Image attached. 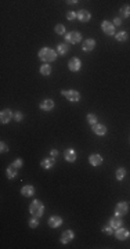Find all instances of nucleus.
Listing matches in <instances>:
<instances>
[{
	"instance_id": "f257e3e1",
	"label": "nucleus",
	"mask_w": 130,
	"mask_h": 249,
	"mask_svg": "<svg viewBox=\"0 0 130 249\" xmlns=\"http://www.w3.org/2000/svg\"><path fill=\"white\" fill-rule=\"evenodd\" d=\"M39 58H40L42 61H44V62H51V61H55L57 53H55L54 50L49 49V47H44V49H42L40 51H39Z\"/></svg>"
},
{
	"instance_id": "f03ea898",
	"label": "nucleus",
	"mask_w": 130,
	"mask_h": 249,
	"mask_svg": "<svg viewBox=\"0 0 130 249\" xmlns=\"http://www.w3.org/2000/svg\"><path fill=\"white\" fill-rule=\"evenodd\" d=\"M29 212H31L33 216H36V217H42L43 216V213H44V206H43V203L40 202V201H33V202L31 203V206H29Z\"/></svg>"
},
{
	"instance_id": "7ed1b4c3",
	"label": "nucleus",
	"mask_w": 130,
	"mask_h": 249,
	"mask_svg": "<svg viewBox=\"0 0 130 249\" xmlns=\"http://www.w3.org/2000/svg\"><path fill=\"white\" fill-rule=\"evenodd\" d=\"M61 94L71 102H76L80 100V94H79V91H76V90H62Z\"/></svg>"
},
{
	"instance_id": "20e7f679",
	"label": "nucleus",
	"mask_w": 130,
	"mask_h": 249,
	"mask_svg": "<svg viewBox=\"0 0 130 249\" xmlns=\"http://www.w3.org/2000/svg\"><path fill=\"white\" fill-rule=\"evenodd\" d=\"M65 39H67L69 43H79V42L82 40V35L79 32H76V31H72V32H68L67 33Z\"/></svg>"
},
{
	"instance_id": "39448f33",
	"label": "nucleus",
	"mask_w": 130,
	"mask_h": 249,
	"mask_svg": "<svg viewBox=\"0 0 130 249\" xmlns=\"http://www.w3.org/2000/svg\"><path fill=\"white\" fill-rule=\"evenodd\" d=\"M101 29H102V32H104L105 35H113V33H115V25L111 24V22H108V21H102Z\"/></svg>"
},
{
	"instance_id": "423d86ee",
	"label": "nucleus",
	"mask_w": 130,
	"mask_h": 249,
	"mask_svg": "<svg viewBox=\"0 0 130 249\" xmlns=\"http://www.w3.org/2000/svg\"><path fill=\"white\" fill-rule=\"evenodd\" d=\"M130 235V232H129V230L127 229H116V232H115V237H116V240H119V241H124V240H127V237Z\"/></svg>"
},
{
	"instance_id": "0eeeda50",
	"label": "nucleus",
	"mask_w": 130,
	"mask_h": 249,
	"mask_svg": "<svg viewBox=\"0 0 130 249\" xmlns=\"http://www.w3.org/2000/svg\"><path fill=\"white\" fill-rule=\"evenodd\" d=\"M127 210H129V205H127L126 202H119L118 205L115 206V212H116L118 216H123V214H126Z\"/></svg>"
},
{
	"instance_id": "6e6552de",
	"label": "nucleus",
	"mask_w": 130,
	"mask_h": 249,
	"mask_svg": "<svg viewBox=\"0 0 130 249\" xmlns=\"http://www.w3.org/2000/svg\"><path fill=\"white\" fill-rule=\"evenodd\" d=\"M80 60L79 58H71L69 62H68V68H69L72 72H78L80 69Z\"/></svg>"
},
{
	"instance_id": "1a4fd4ad",
	"label": "nucleus",
	"mask_w": 130,
	"mask_h": 249,
	"mask_svg": "<svg viewBox=\"0 0 130 249\" xmlns=\"http://www.w3.org/2000/svg\"><path fill=\"white\" fill-rule=\"evenodd\" d=\"M13 118V112L10 110H3L2 113H0V122L2 123H9Z\"/></svg>"
},
{
	"instance_id": "9d476101",
	"label": "nucleus",
	"mask_w": 130,
	"mask_h": 249,
	"mask_svg": "<svg viewBox=\"0 0 130 249\" xmlns=\"http://www.w3.org/2000/svg\"><path fill=\"white\" fill-rule=\"evenodd\" d=\"M61 235H62V237H61V242H62V243L71 242V241L73 240V237H75V234H73L72 230H67V231H64Z\"/></svg>"
},
{
	"instance_id": "9b49d317",
	"label": "nucleus",
	"mask_w": 130,
	"mask_h": 249,
	"mask_svg": "<svg viewBox=\"0 0 130 249\" xmlns=\"http://www.w3.org/2000/svg\"><path fill=\"white\" fill-rule=\"evenodd\" d=\"M89 162L91 163L93 166H98V165H101L102 163V158H101L100 154H91V155L89 157Z\"/></svg>"
},
{
	"instance_id": "f8f14e48",
	"label": "nucleus",
	"mask_w": 130,
	"mask_h": 249,
	"mask_svg": "<svg viewBox=\"0 0 130 249\" xmlns=\"http://www.w3.org/2000/svg\"><path fill=\"white\" fill-rule=\"evenodd\" d=\"M93 128V132H94L97 136H104L107 133V128H105L104 124H100V123H95L91 126Z\"/></svg>"
},
{
	"instance_id": "ddd939ff",
	"label": "nucleus",
	"mask_w": 130,
	"mask_h": 249,
	"mask_svg": "<svg viewBox=\"0 0 130 249\" xmlns=\"http://www.w3.org/2000/svg\"><path fill=\"white\" fill-rule=\"evenodd\" d=\"M61 224H62V219H61L60 216H53L49 219V226L51 227V229H57V227H60Z\"/></svg>"
},
{
	"instance_id": "4468645a",
	"label": "nucleus",
	"mask_w": 130,
	"mask_h": 249,
	"mask_svg": "<svg viewBox=\"0 0 130 249\" xmlns=\"http://www.w3.org/2000/svg\"><path fill=\"white\" fill-rule=\"evenodd\" d=\"M94 47H95V40L94 39H86V40L83 42L82 49H83V51H91Z\"/></svg>"
},
{
	"instance_id": "2eb2a0df",
	"label": "nucleus",
	"mask_w": 130,
	"mask_h": 249,
	"mask_svg": "<svg viewBox=\"0 0 130 249\" xmlns=\"http://www.w3.org/2000/svg\"><path fill=\"white\" fill-rule=\"evenodd\" d=\"M90 18H91V15H90V13L87 10H80L78 13V20L80 22H87V21H90Z\"/></svg>"
},
{
	"instance_id": "dca6fc26",
	"label": "nucleus",
	"mask_w": 130,
	"mask_h": 249,
	"mask_svg": "<svg viewBox=\"0 0 130 249\" xmlns=\"http://www.w3.org/2000/svg\"><path fill=\"white\" fill-rule=\"evenodd\" d=\"M21 194H22L24 197H32V195L35 194L33 185H24L22 190H21Z\"/></svg>"
},
{
	"instance_id": "f3484780",
	"label": "nucleus",
	"mask_w": 130,
	"mask_h": 249,
	"mask_svg": "<svg viewBox=\"0 0 130 249\" xmlns=\"http://www.w3.org/2000/svg\"><path fill=\"white\" fill-rule=\"evenodd\" d=\"M40 108H42L43 111H50V110H53V108H54V101H53V100H50V98L44 100V101L40 102Z\"/></svg>"
},
{
	"instance_id": "a211bd4d",
	"label": "nucleus",
	"mask_w": 130,
	"mask_h": 249,
	"mask_svg": "<svg viewBox=\"0 0 130 249\" xmlns=\"http://www.w3.org/2000/svg\"><path fill=\"white\" fill-rule=\"evenodd\" d=\"M110 224H111L112 229H119V227L122 226V219L116 214V216H113V217H111L110 219Z\"/></svg>"
},
{
	"instance_id": "6ab92c4d",
	"label": "nucleus",
	"mask_w": 130,
	"mask_h": 249,
	"mask_svg": "<svg viewBox=\"0 0 130 249\" xmlns=\"http://www.w3.org/2000/svg\"><path fill=\"white\" fill-rule=\"evenodd\" d=\"M65 159H67L68 162H75V161H76V152H75V150L69 148V150L65 151Z\"/></svg>"
},
{
	"instance_id": "aec40b11",
	"label": "nucleus",
	"mask_w": 130,
	"mask_h": 249,
	"mask_svg": "<svg viewBox=\"0 0 130 249\" xmlns=\"http://www.w3.org/2000/svg\"><path fill=\"white\" fill-rule=\"evenodd\" d=\"M17 172H18V168L14 165V163H11V165L7 168V177H9V179L15 177V176H17Z\"/></svg>"
},
{
	"instance_id": "412c9836",
	"label": "nucleus",
	"mask_w": 130,
	"mask_h": 249,
	"mask_svg": "<svg viewBox=\"0 0 130 249\" xmlns=\"http://www.w3.org/2000/svg\"><path fill=\"white\" fill-rule=\"evenodd\" d=\"M40 165L43 169H51L54 166V158H46V159L42 161Z\"/></svg>"
},
{
	"instance_id": "4be33fe9",
	"label": "nucleus",
	"mask_w": 130,
	"mask_h": 249,
	"mask_svg": "<svg viewBox=\"0 0 130 249\" xmlns=\"http://www.w3.org/2000/svg\"><path fill=\"white\" fill-rule=\"evenodd\" d=\"M40 73L43 76H49L50 73H51V67H50L49 64H44L40 67Z\"/></svg>"
},
{
	"instance_id": "5701e85b",
	"label": "nucleus",
	"mask_w": 130,
	"mask_h": 249,
	"mask_svg": "<svg viewBox=\"0 0 130 249\" xmlns=\"http://www.w3.org/2000/svg\"><path fill=\"white\" fill-rule=\"evenodd\" d=\"M115 38H116V40H118V42H124V40H127V32H124V31H122V32H118Z\"/></svg>"
},
{
	"instance_id": "b1692460",
	"label": "nucleus",
	"mask_w": 130,
	"mask_h": 249,
	"mask_svg": "<svg viewBox=\"0 0 130 249\" xmlns=\"http://www.w3.org/2000/svg\"><path fill=\"white\" fill-rule=\"evenodd\" d=\"M124 176H126V170H124L123 168H119L118 170H116V180H123L124 179Z\"/></svg>"
},
{
	"instance_id": "393cba45",
	"label": "nucleus",
	"mask_w": 130,
	"mask_h": 249,
	"mask_svg": "<svg viewBox=\"0 0 130 249\" xmlns=\"http://www.w3.org/2000/svg\"><path fill=\"white\" fill-rule=\"evenodd\" d=\"M121 14L123 18H129L130 17V6H123L121 9Z\"/></svg>"
},
{
	"instance_id": "a878e982",
	"label": "nucleus",
	"mask_w": 130,
	"mask_h": 249,
	"mask_svg": "<svg viewBox=\"0 0 130 249\" xmlns=\"http://www.w3.org/2000/svg\"><path fill=\"white\" fill-rule=\"evenodd\" d=\"M57 51L60 53V54H67L68 53V44H64V43H61V44H58V47H57Z\"/></svg>"
},
{
	"instance_id": "bb28decb",
	"label": "nucleus",
	"mask_w": 130,
	"mask_h": 249,
	"mask_svg": "<svg viewBox=\"0 0 130 249\" xmlns=\"http://www.w3.org/2000/svg\"><path fill=\"white\" fill-rule=\"evenodd\" d=\"M29 226H31L32 229H36V227L39 226V217H36V216L32 217L31 220H29Z\"/></svg>"
},
{
	"instance_id": "cd10ccee",
	"label": "nucleus",
	"mask_w": 130,
	"mask_h": 249,
	"mask_svg": "<svg viewBox=\"0 0 130 249\" xmlns=\"http://www.w3.org/2000/svg\"><path fill=\"white\" fill-rule=\"evenodd\" d=\"M54 31H55V33H58V35H64V33H65V26L58 24V25H55Z\"/></svg>"
},
{
	"instance_id": "c85d7f7f",
	"label": "nucleus",
	"mask_w": 130,
	"mask_h": 249,
	"mask_svg": "<svg viewBox=\"0 0 130 249\" xmlns=\"http://www.w3.org/2000/svg\"><path fill=\"white\" fill-rule=\"evenodd\" d=\"M87 122H89L91 126H93V124H95V123H97V116L93 115V113H89V115H87Z\"/></svg>"
},
{
	"instance_id": "c756f323",
	"label": "nucleus",
	"mask_w": 130,
	"mask_h": 249,
	"mask_svg": "<svg viewBox=\"0 0 130 249\" xmlns=\"http://www.w3.org/2000/svg\"><path fill=\"white\" fill-rule=\"evenodd\" d=\"M67 18H68L69 21H73L75 18H78V13H75V11H69V13L67 14Z\"/></svg>"
},
{
	"instance_id": "7c9ffc66",
	"label": "nucleus",
	"mask_w": 130,
	"mask_h": 249,
	"mask_svg": "<svg viewBox=\"0 0 130 249\" xmlns=\"http://www.w3.org/2000/svg\"><path fill=\"white\" fill-rule=\"evenodd\" d=\"M102 232L107 235H111L112 234V227H102Z\"/></svg>"
},
{
	"instance_id": "2f4dec72",
	"label": "nucleus",
	"mask_w": 130,
	"mask_h": 249,
	"mask_svg": "<svg viewBox=\"0 0 130 249\" xmlns=\"http://www.w3.org/2000/svg\"><path fill=\"white\" fill-rule=\"evenodd\" d=\"M22 118H24V115H22L21 112H15V113H14V119H15L17 122H21V121H22Z\"/></svg>"
},
{
	"instance_id": "473e14b6",
	"label": "nucleus",
	"mask_w": 130,
	"mask_h": 249,
	"mask_svg": "<svg viewBox=\"0 0 130 249\" xmlns=\"http://www.w3.org/2000/svg\"><path fill=\"white\" fill-rule=\"evenodd\" d=\"M0 147H2V148H0V150H2V152H6V151H9V147L6 145V143H4V141L0 143Z\"/></svg>"
},
{
	"instance_id": "72a5a7b5",
	"label": "nucleus",
	"mask_w": 130,
	"mask_h": 249,
	"mask_svg": "<svg viewBox=\"0 0 130 249\" xmlns=\"http://www.w3.org/2000/svg\"><path fill=\"white\" fill-rule=\"evenodd\" d=\"M22 163H24V162H22V159H17V161H15V162H14V165L17 166L18 169H20L21 166H22Z\"/></svg>"
},
{
	"instance_id": "f704fd0d",
	"label": "nucleus",
	"mask_w": 130,
	"mask_h": 249,
	"mask_svg": "<svg viewBox=\"0 0 130 249\" xmlns=\"http://www.w3.org/2000/svg\"><path fill=\"white\" fill-rule=\"evenodd\" d=\"M121 24H122V20L119 17H116L115 20H113V25H121Z\"/></svg>"
},
{
	"instance_id": "c9c22d12",
	"label": "nucleus",
	"mask_w": 130,
	"mask_h": 249,
	"mask_svg": "<svg viewBox=\"0 0 130 249\" xmlns=\"http://www.w3.org/2000/svg\"><path fill=\"white\" fill-rule=\"evenodd\" d=\"M50 155H51V158H55L58 155V151L57 150H51L50 151Z\"/></svg>"
}]
</instances>
